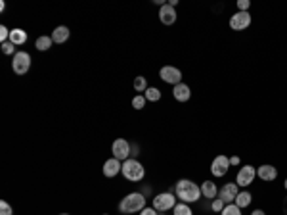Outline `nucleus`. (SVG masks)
<instances>
[{
  "label": "nucleus",
  "mask_w": 287,
  "mask_h": 215,
  "mask_svg": "<svg viewBox=\"0 0 287 215\" xmlns=\"http://www.w3.org/2000/svg\"><path fill=\"white\" fill-rule=\"evenodd\" d=\"M175 194L180 202L193 204L201 198V187L190 179H180L175 185Z\"/></svg>",
  "instance_id": "f257e3e1"
},
{
  "label": "nucleus",
  "mask_w": 287,
  "mask_h": 215,
  "mask_svg": "<svg viewBox=\"0 0 287 215\" xmlns=\"http://www.w3.org/2000/svg\"><path fill=\"white\" fill-rule=\"evenodd\" d=\"M144 208H148V206H146V196L142 192H130L119 204V212L121 214H138Z\"/></svg>",
  "instance_id": "f03ea898"
},
{
  "label": "nucleus",
  "mask_w": 287,
  "mask_h": 215,
  "mask_svg": "<svg viewBox=\"0 0 287 215\" xmlns=\"http://www.w3.org/2000/svg\"><path fill=\"white\" fill-rule=\"evenodd\" d=\"M121 173L125 175V179L132 181V183H138V181H142V179L146 177V169H144V165L140 164L138 160H134V158H128L126 162H123V169H121Z\"/></svg>",
  "instance_id": "7ed1b4c3"
},
{
  "label": "nucleus",
  "mask_w": 287,
  "mask_h": 215,
  "mask_svg": "<svg viewBox=\"0 0 287 215\" xmlns=\"http://www.w3.org/2000/svg\"><path fill=\"white\" fill-rule=\"evenodd\" d=\"M176 194L175 192H161L153 198V208L159 212V214H165L169 210H175L176 206Z\"/></svg>",
  "instance_id": "20e7f679"
},
{
  "label": "nucleus",
  "mask_w": 287,
  "mask_h": 215,
  "mask_svg": "<svg viewBox=\"0 0 287 215\" xmlns=\"http://www.w3.org/2000/svg\"><path fill=\"white\" fill-rule=\"evenodd\" d=\"M12 67L15 75H25L27 71H29V67H31V56L27 52H15Z\"/></svg>",
  "instance_id": "39448f33"
},
{
  "label": "nucleus",
  "mask_w": 287,
  "mask_h": 215,
  "mask_svg": "<svg viewBox=\"0 0 287 215\" xmlns=\"http://www.w3.org/2000/svg\"><path fill=\"white\" fill-rule=\"evenodd\" d=\"M257 177V169L253 165H243L239 171H237V177H236V185L239 189H245L253 185V181Z\"/></svg>",
  "instance_id": "423d86ee"
},
{
  "label": "nucleus",
  "mask_w": 287,
  "mask_h": 215,
  "mask_svg": "<svg viewBox=\"0 0 287 215\" xmlns=\"http://www.w3.org/2000/svg\"><path fill=\"white\" fill-rule=\"evenodd\" d=\"M159 77H161L165 83H169V85H178V83H182V71L175 67V65H163L161 69H159Z\"/></svg>",
  "instance_id": "0eeeda50"
},
{
  "label": "nucleus",
  "mask_w": 287,
  "mask_h": 215,
  "mask_svg": "<svg viewBox=\"0 0 287 215\" xmlns=\"http://www.w3.org/2000/svg\"><path fill=\"white\" fill-rule=\"evenodd\" d=\"M230 158L224 156V154H218L214 160H212L211 164V173L214 177H224L226 173H228V169H230Z\"/></svg>",
  "instance_id": "6e6552de"
},
{
  "label": "nucleus",
  "mask_w": 287,
  "mask_h": 215,
  "mask_svg": "<svg viewBox=\"0 0 287 215\" xmlns=\"http://www.w3.org/2000/svg\"><path fill=\"white\" fill-rule=\"evenodd\" d=\"M111 152H113V158H117L119 162H126L128 156H130V144H128V140L115 139L113 140Z\"/></svg>",
  "instance_id": "1a4fd4ad"
},
{
  "label": "nucleus",
  "mask_w": 287,
  "mask_h": 215,
  "mask_svg": "<svg viewBox=\"0 0 287 215\" xmlns=\"http://www.w3.org/2000/svg\"><path fill=\"white\" fill-rule=\"evenodd\" d=\"M251 25V13L249 12H236L230 17V27L234 31H245Z\"/></svg>",
  "instance_id": "9d476101"
},
{
  "label": "nucleus",
  "mask_w": 287,
  "mask_h": 215,
  "mask_svg": "<svg viewBox=\"0 0 287 215\" xmlns=\"http://www.w3.org/2000/svg\"><path fill=\"white\" fill-rule=\"evenodd\" d=\"M237 194H239V187L236 183H226L222 189H218V200H222L224 204H234Z\"/></svg>",
  "instance_id": "9b49d317"
},
{
  "label": "nucleus",
  "mask_w": 287,
  "mask_h": 215,
  "mask_svg": "<svg viewBox=\"0 0 287 215\" xmlns=\"http://www.w3.org/2000/svg\"><path fill=\"white\" fill-rule=\"evenodd\" d=\"M257 177L261 179V181H264V183H272V181L278 179V169H276L274 165L264 164L261 167H257Z\"/></svg>",
  "instance_id": "f8f14e48"
},
{
  "label": "nucleus",
  "mask_w": 287,
  "mask_h": 215,
  "mask_svg": "<svg viewBox=\"0 0 287 215\" xmlns=\"http://www.w3.org/2000/svg\"><path fill=\"white\" fill-rule=\"evenodd\" d=\"M159 19H161L163 25H173V23H176V10L171 4H165L159 10Z\"/></svg>",
  "instance_id": "ddd939ff"
},
{
  "label": "nucleus",
  "mask_w": 287,
  "mask_h": 215,
  "mask_svg": "<svg viewBox=\"0 0 287 215\" xmlns=\"http://www.w3.org/2000/svg\"><path fill=\"white\" fill-rule=\"evenodd\" d=\"M123 169V164L117 160V158H111V160H107L105 164H103V175L105 177H115V175H119V171Z\"/></svg>",
  "instance_id": "4468645a"
},
{
  "label": "nucleus",
  "mask_w": 287,
  "mask_h": 215,
  "mask_svg": "<svg viewBox=\"0 0 287 215\" xmlns=\"http://www.w3.org/2000/svg\"><path fill=\"white\" fill-rule=\"evenodd\" d=\"M173 96L178 102H188L190 96H191V90H190V87H188L186 83H178V85L173 87Z\"/></svg>",
  "instance_id": "2eb2a0df"
},
{
  "label": "nucleus",
  "mask_w": 287,
  "mask_h": 215,
  "mask_svg": "<svg viewBox=\"0 0 287 215\" xmlns=\"http://www.w3.org/2000/svg\"><path fill=\"white\" fill-rule=\"evenodd\" d=\"M201 196H205L207 200H214L218 196V187L212 183V181H205L201 185Z\"/></svg>",
  "instance_id": "dca6fc26"
},
{
  "label": "nucleus",
  "mask_w": 287,
  "mask_h": 215,
  "mask_svg": "<svg viewBox=\"0 0 287 215\" xmlns=\"http://www.w3.org/2000/svg\"><path fill=\"white\" fill-rule=\"evenodd\" d=\"M251 202H253V194H251L249 190H239V194L236 196V200H234V204H236L237 208H247V206H251Z\"/></svg>",
  "instance_id": "f3484780"
},
{
  "label": "nucleus",
  "mask_w": 287,
  "mask_h": 215,
  "mask_svg": "<svg viewBox=\"0 0 287 215\" xmlns=\"http://www.w3.org/2000/svg\"><path fill=\"white\" fill-rule=\"evenodd\" d=\"M10 42L15 44V46H21L27 42V31L23 29H12L10 31Z\"/></svg>",
  "instance_id": "a211bd4d"
},
{
  "label": "nucleus",
  "mask_w": 287,
  "mask_h": 215,
  "mask_svg": "<svg viewBox=\"0 0 287 215\" xmlns=\"http://www.w3.org/2000/svg\"><path fill=\"white\" fill-rule=\"evenodd\" d=\"M67 38H69V29H67L65 25L56 27V29L52 31V40H54V42H58V44L65 42Z\"/></svg>",
  "instance_id": "6ab92c4d"
},
{
  "label": "nucleus",
  "mask_w": 287,
  "mask_h": 215,
  "mask_svg": "<svg viewBox=\"0 0 287 215\" xmlns=\"http://www.w3.org/2000/svg\"><path fill=\"white\" fill-rule=\"evenodd\" d=\"M144 96H146L148 102H159L161 100V90L157 87H148V90L144 92Z\"/></svg>",
  "instance_id": "aec40b11"
},
{
  "label": "nucleus",
  "mask_w": 287,
  "mask_h": 215,
  "mask_svg": "<svg viewBox=\"0 0 287 215\" xmlns=\"http://www.w3.org/2000/svg\"><path fill=\"white\" fill-rule=\"evenodd\" d=\"M173 215H193V212H191L190 204L178 202V204L175 206V210H173Z\"/></svg>",
  "instance_id": "412c9836"
},
{
  "label": "nucleus",
  "mask_w": 287,
  "mask_h": 215,
  "mask_svg": "<svg viewBox=\"0 0 287 215\" xmlns=\"http://www.w3.org/2000/svg\"><path fill=\"white\" fill-rule=\"evenodd\" d=\"M52 37H38L37 42H35V46H37V50H48L52 46Z\"/></svg>",
  "instance_id": "4be33fe9"
},
{
  "label": "nucleus",
  "mask_w": 287,
  "mask_h": 215,
  "mask_svg": "<svg viewBox=\"0 0 287 215\" xmlns=\"http://www.w3.org/2000/svg\"><path fill=\"white\" fill-rule=\"evenodd\" d=\"M134 90H136V92H146V90H148V81H146V77L138 75L136 79H134Z\"/></svg>",
  "instance_id": "5701e85b"
},
{
  "label": "nucleus",
  "mask_w": 287,
  "mask_h": 215,
  "mask_svg": "<svg viewBox=\"0 0 287 215\" xmlns=\"http://www.w3.org/2000/svg\"><path fill=\"white\" fill-rule=\"evenodd\" d=\"M220 215H241V208H237L236 204H226Z\"/></svg>",
  "instance_id": "b1692460"
},
{
  "label": "nucleus",
  "mask_w": 287,
  "mask_h": 215,
  "mask_svg": "<svg viewBox=\"0 0 287 215\" xmlns=\"http://www.w3.org/2000/svg\"><path fill=\"white\" fill-rule=\"evenodd\" d=\"M146 96H144V94H138V96H134V98H132V108H134V110H144V106H146Z\"/></svg>",
  "instance_id": "393cba45"
},
{
  "label": "nucleus",
  "mask_w": 287,
  "mask_h": 215,
  "mask_svg": "<svg viewBox=\"0 0 287 215\" xmlns=\"http://www.w3.org/2000/svg\"><path fill=\"white\" fill-rule=\"evenodd\" d=\"M0 215H13L12 206L6 202V200H2V202H0Z\"/></svg>",
  "instance_id": "a878e982"
},
{
  "label": "nucleus",
  "mask_w": 287,
  "mask_h": 215,
  "mask_svg": "<svg viewBox=\"0 0 287 215\" xmlns=\"http://www.w3.org/2000/svg\"><path fill=\"white\" fill-rule=\"evenodd\" d=\"M8 40H10V31H8V27L0 25V44H4V42H8Z\"/></svg>",
  "instance_id": "bb28decb"
},
{
  "label": "nucleus",
  "mask_w": 287,
  "mask_h": 215,
  "mask_svg": "<svg viewBox=\"0 0 287 215\" xmlns=\"http://www.w3.org/2000/svg\"><path fill=\"white\" fill-rule=\"evenodd\" d=\"M224 206H226V204L222 202V200L214 198V200H212V204H211V210H212V212H216V214H220V212L224 210Z\"/></svg>",
  "instance_id": "cd10ccee"
},
{
  "label": "nucleus",
  "mask_w": 287,
  "mask_h": 215,
  "mask_svg": "<svg viewBox=\"0 0 287 215\" xmlns=\"http://www.w3.org/2000/svg\"><path fill=\"white\" fill-rule=\"evenodd\" d=\"M0 46H2V52H4V54H13V50H15V44H12L10 40L4 42V44H0ZM13 56H15V54H13Z\"/></svg>",
  "instance_id": "c85d7f7f"
},
{
  "label": "nucleus",
  "mask_w": 287,
  "mask_h": 215,
  "mask_svg": "<svg viewBox=\"0 0 287 215\" xmlns=\"http://www.w3.org/2000/svg\"><path fill=\"white\" fill-rule=\"evenodd\" d=\"M249 6H251L249 0H237V10H239V12H247Z\"/></svg>",
  "instance_id": "c756f323"
},
{
  "label": "nucleus",
  "mask_w": 287,
  "mask_h": 215,
  "mask_svg": "<svg viewBox=\"0 0 287 215\" xmlns=\"http://www.w3.org/2000/svg\"><path fill=\"white\" fill-rule=\"evenodd\" d=\"M140 215H159V212H157L155 208H144V210L140 212Z\"/></svg>",
  "instance_id": "7c9ffc66"
},
{
  "label": "nucleus",
  "mask_w": 287,
  "mask_h": 215,
  "mask_svg": "<svg viewBox=\"0 0 287 215\" xmlns=\"http://www.w3.org/2000/svg\"><path fill=\"white\" fill-rule=\"evenodd\" d=\"M230 164H232V165H239V158H237V156H232V158H230Z\"/></svg>",
  "instance_id": "2f4dec72"
},
{
  "label": "nucleus",
  "mask_w": 287,
  "mask_h": 215,
  "mask_svg": "<svg viewBox=\"0 0 287 215\" xmlns=\"http://www.w3.org/2000/svg\"><path fill=\"white\" fill-rule=\"evenodd\" d=\"M251 215H266V214H264L262 210H255V212H253V214H251Z\"/></svg>",
  "instance_id": "473e14b6"
},
{
  "label": "nucleus",
  "mask_w": 287,
  "mask_h": 215,
  "mask_svg": "<svg viewBox=\"0 0 287 215\" xmlns=\"http://www.w3.org/2000/svg\"><path fill=\"white\" fill-rule=\"evenodd\" d=\"M284 187H286V190H287V179H286V183H284Z\"/></svg>",
  "instance_id": "72a5a7b5"
},
{
  "label": "nucleus",
  "mask_w": 287,
  "mask_h": 215,
  "mask_svg": "<svg viewBox=\"0 0 287 215\" xmlns=\"http://www.w3.org/2000/svg\"><path fill=\"white\" fill-rule=\"evenodd\" d=\"M62 215H67V214H62Z\"/></svg>",
  "instance_id": "f704fd0d"
}]
</instances>
